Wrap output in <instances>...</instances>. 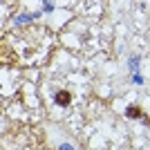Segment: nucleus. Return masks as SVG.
I'll list each match as a JSON object with an SVG mask.
<instances>
[{
    "mask_svg": "<svg viewBox=\"0 0 150 150\" xmlns=\"http://www.w3.org/2000/svg\"><path fill=\"white\" fill-rule=\"evenodd\" d=\"M54 99H56V103L58 105H69V103H72V94L67 92V90H61V92H56V96H54Z\"/></svg>",
    "mask_w": 150,
    "mask_h": 150,
    "instance_id": "nucleus-1",
    "label": "nucleus"
},
{
    "mask_svg": "<svg viewBox=\"0 0 150 150\" xmlns=\"http://www.w3.org/2000/svg\"><path fill=\"white\" fill-rule=\"evenodd\" d=\"M125 117H128V119H141V117H144V110H141L139 105H128Z\"/></svg>",
    "mask_w": 150,
    "mask_h": 150,
    "instance_id": "nucleus-2",
    "label": "nucleus"
}]
</instances>
